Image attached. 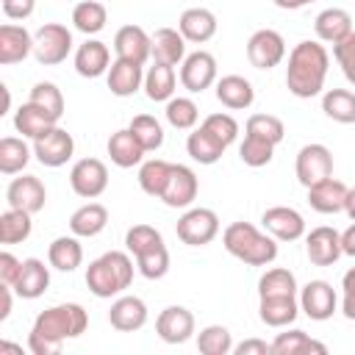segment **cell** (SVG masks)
<instances>
[{"mask_svg": "<svg viewBox=\"0 0 355 355\" xmlns=\"http://www.w3.org/2000/svg\"><path fill=\"white\" fill-rule=\"evenodd\" d=\"M89 327V313L78 302H61L44 308L28 336V349L33 355H58L67 338H78Z\"/></svg>", "mask_w": 355, "mask_h": 355, "instance_id": "1", "label": "cell"}, {"mask_svg": "<svg viewBox=\"0 0 355 355\" xmlns=\"http://www.w3.org/2000/svg\"><path fill=\"white\" fill-rule=\"evenodd\" d=\"M327 69H330V55H327L324 44L305 39V42L294 44V50L288 53L286 86H288V92L294 97L311 100V97L322 94Z\"/></svg>", "mask_w": 355, "mask_h": 355, "instance_id": "2", "label": "cell"}, {"mask_svg": "<svg viewBox=\"0 0 355 355\" xmlns=\"http://www.w3.org/2000/svg\"><path fill=\"white\" fill-rule=\"evenodd\" d=\"M130 280H133V258L122 250L103 252L86 269V286L100 300L119 297L130 286Z\"/></svg>", "mask_w": 355, "mask_h": 355, "instance_id": "3", "label": "cell"}, {"mask_svg": "<svg viewBox=\"0 0 355 355\" xmlns=\"http://www.w3.org/2000/svg\"><path fill=\"white\" fill-rule=\"evenodd\" d=\"M222 244H225V250L233 258L244 261L247 266H269L277 258V241H275V236L261 233L250 222H233V225H227L225 233H222Z\"/></svg>", "mask_w": 355, "mask_h": 355, "instance_id": "4", "label": "cell"}, {"mask_svg": "<svg viewBox=\"0 0 355 355\" xmlns=\"http://www.w3.org/2000/svg\"><path fill=\"white\" fill-rule=\"evenodd\" d=\"M72 50V31L61 22H44L33 33V55L42 67H55L67 61Z\"/></svg>", "mask_w": 355, "mask_h": 355, "instance_id": "5", "label": "cell"}, {"mask_svg": "<svg viewBox=\"0 0 355 355\" xmlns=\"http://www.w3.org/2000/svg\"><path fill=\"white\" fill-rule=\"evenodd\" d=\"M175 233L183 244L189 247H205L216 239L219 233V216L211 211V208H189L178 225H175Z\"/></svg>", "mask_w": 355, "mask_h": 355, "instance_id": "6", "label": "cell"}, {"mask_svg": "<svg viewBox=\"0 0 355 355\" xmlns=\"http://www.w3.org/2000/svg\"><path fill=\"white\" fill-rule=\"evenodd\" d=\"M75 153V139L72 133H67L64 128L53 125L47 133H42L39 139H33V155L42 166H64Z\"/></svg>", "mask_w": 355, "mask_h": 355, "instance_id": "7", "label": "cell"}, {"mask_svg": "<svg viewBox=\"0 0 355 355\" xmlns=\"http://www.w3.org/2000/svg\"><path fill=\"white\" fill-rule=\"evenodd\" d=\"M247 58L255 69H272L286 58V39L272 28H261L247 42Z\"/></svg>", "mask_w": 355, "mask_h": 355, "instance_id": "8", "label": "cell"}, {"mask_svg": "<svg viewBox=\"0 0 355 355\" xmlns=\"http://www.w3.org/2000/svg\"><path fill=\"white\" fill-rule=\"evenodd\" d=\"M69 186L78 197L94 200L108 189V169L100 158H80L69 172Z\"/></svg>", "mask_w": 355, "mask_h": 355, "instance_id": "9", "label": "cell"}, {"mask_svg": "<svg viewBox=\"0 0 355 355\" xmlns=\"http://www.w3.org/2000/svg\"><path fill=\"white\" fill-rule=\"evenodd\" d=\"M336 308H338V297H336V288L327 280H308L300 288V311L308 319L324 322L336 313Z\"/></svg>", "mask_w": 355, "mask_h": 355, "instance_id": "10", "label": "cell"}, {"mask_svg": "<svg viewBox=\"0 0 355 355\" xmlns=\"http://www.w3.org/2000/svg\"><path fill=\"white\" fill-rule=\"evenodd\" d=\"M297 180L308 189L324 178L333 175V153L324 147V144H305L300 153H297Z\"/></svg>", "mask_w": 355, "mask_h": 355, "instance_id": "11", "label": "cell"}, {"mask_svg": "<svg viewBox=\"0 0 355 355\" xmlns=\"http://www.w3.org/2000/svg\"><path fill=\"white\" fill-rule=\"evenodd\" d=\"M180 83L191 94H200L208 86H214L216 83V58L211 53H205V50L189 53L183 58V64H180Z\"/></svg>", "mask_w": 355, "mask_h": 355, "instance_id": "12", "label": "cell"}, {"mask_svg": "<svg viewBox=\"0 0 355 355\" xmlns=\"http://www.w3.org/2000/svg\"><path fill=\"white\" fill-rule=\"evenodd\" d=\"M197 191H200V180H197L194 169L186 164H172V172H169L161 200L169 208H189L197 200Z\"/></svg>", "mask_w": 355, "mask_h": 355, "instance_id": "13", "label": "cell"}, {"mask_svg": "<svg viewBox=\"0 0 355 355\" xmlns=\"http://www.w3.org/2000/svg\"><path fill=\"white\" fill-rule=\"evenodd\" d=\"M6 200H8V208L39 214L44 208V202H47V189L36 175H22V178H14L8 183Z\"/></svg>", "mask_w": 355, "mask_h": 355, "instance_id": "14", "label": "cell"}, {"mask_svg": "<svg viewBox=\"0 0 355 355\" xmlns=\"http://www.w3.org/2000/svg\"><path fill=\"white\" fill-rule=\"evenodd\" d=\"M155 333L166 344H186L194 336V313L183 305H169L158 313Z\"/></svg>", "mask_w": 355, "mask_h": 355, "instance_id": "15", "label": "cell"}, {"mask_svg": "<svg viewBox=\"0 0 355 355\" xmlns=\"http://www.w3.org/2000/svg\"><path fill=\"white\" fill-rule=\"evenodd\" d=\"M114 53L116 58L144 67V61L153 58V36L141 25H122L114 36Z\"/></svg>", "mask_w": 355, "mask_h": 355, "instance_id": "16", "label": "cell"}, {"mask_svg": "<svg viewBox=\"0 0 355 355\" xmlns=\"http://www.w3.org/2000/svg\"><path fill=\"white\" fill-rule=\"evenodd\" d=\"M305 252H308V261L313 266H333L344 252H341V233L336 227H313L305 239Z\"/></svg>", "mask_w": 355, "mask_h": 355, "instance_id": "17", "label": "cell"}, {"mask_svg": "<svg viewBox=\"0 0 355 355\" xmlns=\"http://www.w3.org/2000/svg\"><path fill=\"white\" fill-rule=\"evenodd\" d=\"M263 227L277 239V241H297L305 236V219L297 208H288V205H275V208H266L263 216H261Z\"/></svg>", "mask_w": 355, "mask_h": 355, "instance_id": "18", "label": "cell"}, {"mask_svg": "<svg viewBox=\"0 0 355 355\" xmlns=\"http://www.w3.org/2000/svg\"><path fill=\"white\" fill-rule=\"evenodd\" d=\"M108 322H111V327L119 330V333L141 330V327L147 324V305H144V300H139V297H133V294L116 297V300L111 302Z\"/></svg>", "mask_w": 355, "mask_h": 355, "instance_id": "19", "label": "cell"}, {"mask_svg": "<svg viewBox=\"0 0 355 355\" xmlns=\"http://www.w3.org/2000/svg\"><path fill=\"white\" fill-rule=\"evenodd\" d=\"M31 53H33V36L22 25H14V22L0 25V64L3 67L25 61Z\"/></svg>", "mask_w": 355, "mask_h": 355, "instance_id": "20", "label": "cell"}, {"mask_svg": "<svg viewBox=\"0 0 355 355\" xmlns=\"http://www.w3.org/2000/svg\"><path fill=\"white\" fill-rule=\"evenodd\" d=\"M347 191L349 189L330 175V178L308 186V205L319 214H338L347 205Z\"/></svg>", "mask_w": 355, "mask_h": 355, "instance_id": "21", "label": "cell"}, {"mask_svg": "<svg viewBox=\"0 0 355 355\" xmlns=\"http://www.w3.org/2000/svg\"><path fill=\"white\" fill-rule=\"evenodd\" d=\"M111 67V50L100 39H86L75 53V72L80 78H100Z\"/></svg>", "mask_w": 355, "mask_h": 355, "instance_id": "22", "label": "cell"}, {"mask_svg": "<svg viewBox=\"0 0 355 355\" xmlns=\"http://www.w3.org/2000/svg\"><path fill=\"white\" fill-rule=\"evenodd\" d=\"M50 286V269L44 266V261L39 258H25L22 261V272L17 277V283L11 286L17 297L22 300H39Z\"/></svg>", "mask_w": 355, "mask_h": 355, "instance_id": "23", "label": "cell"}, {"mask_svg": "<svg viewBox=\"0 0 355 355\" xmlns=\"http://www.w3.org/2000/svg\"><path fill=\"white\" fill-rule=\"evenodd\" d=\"M178 31L183 33V39L186 42H191V44H205L214 33H216V17H214V11H208V8H186L183 14H180V19H178Z\"/></svg>", "mask_w": 355, "mask_h": 355, "instance_id": "24", "label": "cell"}, {"mask_svg": "<svg viewBox=\"0 0 355 355\" xmlns=\"http://www.w3.org/2000/svg\"><path fill=\"white\" fill-rule=\"evenodd\" d=\"M225 150H227V144H225L219 136H214L205 125L194 128V130L189 133V139H186V153L191 155V161L205 164V166L216 164V161L225 155Z\"/></svg>", "mask_w": 355, "mask_h": 355, "instance_id": "25", "label": "cell"}, {"mask_svg": "<svg viewBox=\"0 0 355 355\" xmlns=\"http://www.w3.org/2000/svg\"><path fill=\"white\" fill-rule=\"evenodd\" d=\"M313 31H316L319 42L338 44L341 39H347L352 33V14L344 11V8H324V11L316 14Z\"/></svg>", "mask_w": 355, "mask_h": 355, "instance_id": "26", "label": "cell"}, {"mask_svg": "<svg viewBox=\"0 0 355 355\" xmlns=\"http://www.w3.org/2000/svg\"><path fill=\"white\" fill-rule=\"evenodd\" d=\"M141 86H144L141 64H133V61H125V58L111 61V67H108V89H111V94H116V97H130V94H136Z\"/></svg>", "mask_w": 355, "mask_h": 355, "instance_id": "27", "label": "cell"}, {"mask_svg": "<svg viewBox=\"0 0 355 355\" xmlns=\"http://www.w3.org/2000/svg\"><path fill=\"white\" fill-rule=\"evenodd\" d=\"M216 100L230 111H244L255 100V89L241 75H225L216 80Z\"/></svg>", "mask_w": 355, "mask_h": 355, "instance_id": "28", "label": "cell"}, {"mask_svg": "<svg viewBox=\"0 0 355 355\" xmlns=\"http://www.w3.org/2000/svg\"><path fill=\"white\" fill-rule=\"evenodd\" d=\"M186 58V39L178 28H158L153 33V61L178 67Z\"/></svg>", "mask_w": 355, "mask_h": 355, "instance_id": "29", "label": "cell"}, {"mask_svg": "<svg viewBox=\"0 0 355 355\" xmlns=\"http://www.w3.org/2000/svg\"><path fill=\"white\" fill-rule=\"evenodd\" d=\"M53 125H58V119L53 114H47L44 108H39L36 103H31V100L22 103L14 114V128H17V133H22V139H39Z\"/></svg>", "mask_w": 355, "mask_h": 355, "instance_id": "30", "label": "cell"}, {"mask_svg": "<svg viewBox=\"0 0 355 355\" xmlns=\"http://www.w3.org/2000/svg\"><path fill=\"white\" fill-rule=\"evenodd\" d=\"M258 316L269 327H288L300 316V300L297 297H261Z\"/></svg>", "mask_w": 355, "mask_h": 355, "instance_id": "31", "label": "cell"}, {"mask_svg": "<svg viewBox=\"0 0 355 355\" xmlns=\"http://www.w3.org/2000/svg\"><path fill=\"white\" fill-rule=\"evenodd\" d=\"M108 155L119 169H130L136 164H141L144 158V147L139 144V139L130 133V128H122L116 133H111L108 139Z\"/></svg>", "mask_w": 355, "mask_h": 355, "instance_id": "32", "label": "cell"}, {"mask_svg": "<svg viewBox=\"0 0 355 355\" xmlns=\"http://www.w3.org/2000/svg\"><path fill=\"white\" fill-rule=\"evenodd\" d=\"M105 225H108V208L100 202H86L69 216V230L78 239H92V236L103 233Z\"/></svg>", "mask_w": 355, "mask_h": 355, "instance_id": "33", "label": "cell"}, {"mask_svg": "<svg viewBox=\"0 0 355 355\" xmlns=\"http://www.w3.org/2000/svg\"><path fill=\"white\" fill-rule=\"evenodd\" d=\"M47 261L53 269L58 272H75L83 263V247L78 241V236H58L50 241L47 247Z\"/></svg>", "mask_w": 355, "mask_h": 355, "instance_id": "34", "label": "cell"}, {"mask_svg": "<svg viewBox=\"0 0 355 355\" xmlns=\"http://www.w3.org/2000/svg\"><path fill=\"white\" fill-rule=\"evenodd\" d=\"M175 67L169 64H158L153 61V67L144 72V94L153 100V103H166L175 97Z\"/></svg>", "mask_w": 355, "mask_h": 355, "instance_id": "35", "label": "cell"}, {"mask_svg": "<svg viewBox=\"0 0 355 355\" xmlns=\"http://www.w3.org/2000/svg\"><path fill=\"white\" fill-rule=\"evenodd\" d=\"M305 352L324 355L327 347L311 338L305 330H286V333H277V338L272 341V355H305Z\"/></svg>", "mask_w": 355, "mask_h": 355, "instance_id": "36", "label": "cell"}, {"mask_svg": "<svg viewBox=\"0 0 355 355\" xmlns=\"http://www.w3.org/2000/svg\"><path fill=\"white\" fill-rule=\"evenodd\" d=\"M322 111L333 122L352 125L355 122V92L349 89H330L322 94Z\"/></svg>", "mask_w": 355, "mask_h": 355, "instance_id": "37", "label": "cell"}, {"mask_svg": "<svg viewBox=\"0 0 355 355\" xmlns=\"http://www.w3.org/2000/svg\"><path fill=\"white\" fill-rule=\"evenodd\" d=\"M33 214L28 211H19V208H8L0 214V244H22L31 230H33V222H31Z\"/></svg>", "mask_w": 355, "mask_h": 355, "instance_id": "38", "label": "cell"}, {"mask_svg": "<svg viewBox=\"0 0 355 355\" xmlns=\"http://www.w3.org/2000/svg\"><path fill=\"white\" fill-rule=\"evenodd\" d=\"M297 277L294 272L283 269V266H275V269H266L258 280V297H297Z\"/></svg>", "mask_w": 355, "mask_h": 355, "instance_id": "39", "label": "cell"}, {"mask_svg": "<svg viewBox=\"0 0 355 355\" xmlns=\"http://www.w3.org/2000/svg\"><path fill=\"white\" fill-rule=\"evenodd\" d=\"M105 22H108V11H105V6L97 3V0H83V3H78V6L72 8V25H75L80 33H86V36L100 33V31L105 28Z\"/></svg>", "mask_w": 355, "mask_h": 355, "instance_id": "40", "label": "cell"}, {"mask_svg": "<svg viewBox=\"0 0 355 355\" xmlns=\"http://www.w3.org/2000/svg\"><path fill=\"white\" fill-rule=\"evenodd\" d=\"M169 172H172V164L164 161V158H150V161H144V164L139 166V186H141V191L161 200V194H164V189H166V180H169Z\"/></svg>", "mask_w": 355, "mask_h": 355, "instance_id": "41", "label": "cell"}, {"mask_svg": "<svg viewBox=\"0 0 355 355\" xmlns=\"http://www.w3.org/2000/svg\"><path fill=\"white\" fill-rule=\"evenodd\" d=\"M31 161V147L25 144V139L17 136H6L0 139V172L3 175H19Z\"/></svg>", "mask_w": 355, "mask_h": 355, "instance_id": "42", "label": "cell"}, {"mask_svg": "<svg viewBox=\"0 0 355 355\" xmlns=\"http://www.w3.org/2000/svg\"><path fill=\"white\" fill-rule=\"evenodd\" d=\"M128 128H130V133L139 139V144L144 147V153H155V150L164 144V128H161V122H158L155 116H150V114H136Z\"/></svg>", "mask_w": 355, "mask_h": 355, "instance_id": "43", "label": "cell"}, {"mask_svg": "<svg viewBox=\"0 0 355 355\" xmlns=\"http://www.w3.org/2000/svg\"><path fill=\"white\" fill-rule=\"evenodd\" d=\"M166 122L178 130H194L197 119H200V108L191 97H172L166 100Z\"/></svg>", "mask_w": 355, "mask_h": 355, "instance_id": "44", "label": "cell"}, {"mask_svg": "<svg viewBox=\"0 0 355 355\" xmlns=\"http://www.w3.org/2000/svg\"><path fill=\"white\" fill-rule=\"evenodd\" d=\"M136 269L147 280H161L169 272V250H166V244L161 241V244L144 250L141 255H136Z\"/></svg>", "mask_w": 355, "mask_h": 355, "instance_id": "45", "label": "cell"}, {"mask_svg": "<svg viewBox=\"0 0 355 355\" xmlns=\"http://www.w3.org/2000/svg\"><path fill=\"white\" fill-rule=\"evenodd\" d=\"M197 349L202 355H227L233 352V336L225 324H208L197 336Z\"/></svg>", "mask_w": 355, "mask_h": 355, "instance_id": "46", "label": "cell"}, {"mask_svg": "<svg viewBox=\"0 0 355 355\" xmlns=\"http://www.w3.org/2000/svg\"><path fill=\"white\" fill-rule=\"evenodd\" d=\"M244 133H247V136H258V139H263V141H269V144H280L283 136H286V128H283V122H280L277 116H272V114H252V116L247 119V125H244Z\"/></svg>", "mask_w": 355, "mask_h": 355, "instance_id": "47", "label": "cell"}, {"mask_svg": "<svg viewBox=\"0 0 355 355\" xmlns=\"http://www.w3.org/2000/svg\"><path fill=\"white\" fill-rule=\"evenodd\" d=\"M28 100L36 103L39 108H44L47 114H53L55 119L64 116V94H61V89H58L55 83H50V80H39V83L31 89V97H28Z\"/></svg>", "mask_w": 355, "mask_h": 355, "instance_id": "48", "label": "cell"}, {"mask_svg": "<svg viewBox=\"0 0 355 355\" xmlns=\"http://www.w3.org/2000/svg\"><path fill=\"white\" fill-rule=\"evenodd\" d=\"M239 155H241V161H244L247 166L258 169V166H266V164L272 161L275 144H269V141H263V139H258V136H247V133H244V141H241V147H239Z\"/></svg>", "mask_w": 355, "mask_h": 355, "instance_id": "49", "label": "cell"}, {"mask_svg": "<svg viewBox=\"0 0 355 355\" xmlns=\"http://www.w3.org/2000/svg\"><path fill=\"white\" fill-rule=\"evenodd\" d=\"M161 241H164V239H161V233H158L153 225H133V227L125 233V247H128V252H130L133 258L141 255L144 250L161 244Z\"/></svg>", "mask_w": 355, "mask_h": 355, "instance_id": "50", "label": "cell"}, {"mask_svg": "<svg viewBox=\"0 0 355 355\" xmlns=\"http://www.w3.org/2000/svg\"><path fill=\"white\" fill-rule=\"evenodd\" d=\"M202 125L214 133V136H219L227 147L239 139V122L230 116V114H222V111H216V114H208L205 119H202Z\"/></svg>", "mask_w": 355, "mask_h": 355, "instance_id": "51", "label": "cell"}, {"mask_svg": "<svg viewBox=\"0 0 355 355\" xmlns=\"http://www.w3.org/2000/svg\"><path fill=\"white\" fill-rule=\"evenodd\" d=\"M333 55H336V61H338L344 78L355 86V31H352L347 39H341L338 44H333Z\"/></svg>", "mask_w": 355, "mask_h": 355, "instance_id": "52", "label": "cell"}, {"mask_svg": "<svg viewBox=\"0 0 355 355\" xmlns=\"http://www.w3.org/2000/svg\"><path fill=\"white\" fill-rule=\"evenodd\" d=\"M19 272H22V261L17 255H11V252H0V283L14 286Z\"/></svg>", "mask_w": 355, "mask_h": 355, "instance_id": "53", "label": "cell"}, {"mask_svg": "<svg viewBox=\"0 0 355 355\" xmlns=\"http://www.w3.org/2000/svg\"><path fill=\"white\" fill-rule=\"evenodd\" d=\"M36 8V0H3V14L8 19H28Z\"/></svg>", "mask_w": 355, "mask_h": 355, "instance_id": "54", "label": "cell"}, {"mask_svg": "<svg viewBox=\"0 0 355 355\" xmlns=\"http://www.w3.org/2000/svg\"><path fill=\"white\" fill-rule=\"evenodd\" d=\"M236 355H272V344L261 341V338H247L241 344H233Z\"/></svg>", "mask_w": 355, "mask_h": 355, "instance_id": "55", "label": "cell"}, {"mask_svg": "<svg viewBox=\"0 0 355 355\" xmlns=\"http://www.w3.org/2000/svg\"><path fill=\"white\" fill-rule=\"evenodd\" d=\"M11 291H14L11 286L0 283V322H6L11 313Z\"/></svg>", "mask_w": 355, "mask_h": 355, "instance_id": "56", "label": "cell"}, {"mask_svg": "<svg viewBox=\"0 0 355 355\" xmlns=\"http://www.w3.org/2000/svg\"><path fill=\"white\" fill-rule=\"evenodd\" d=\"M341 252L349 255V258H355V222L341 233Z\"/></svg>", "mask_w": 355, "mask_h": 355, "instance_id": "57", "label": "cell"}, {"mask_svg": "<svg viewBox=\"0 0 355 355\" xmlns=\"http://www.w3.org/2000/svg\"><path fill=\"white\" fill-rule=\"evenodd\" d=\"M341 288H344V297H349V300H355V266L344 275V280H341Z\"/></svg>", "mask_w": 355, "mask_h": 355, "instance_id": "58", "label": "cell"}, {"mask_svg": "<svg viewBox=\"0 0 355 355\" xmlns=\"http://www.w3.org/2000/svg\"><path fill=\"white\" fill-rule=\"evenodd\" d=\"M277 8H286V11H297V8H305V6H311V3H316V0H272Z\"/></svg>", "mask_w": 355, "mask_h": 355, "instance_id": "59", "label": "cell"}, {"mask_svg": "<svg viewBox=\"0 0 355 355\" xmlns=\"http://www.w3.org/2000/svg\"><path fill=\"white\" fill-rule=\"evenodd\" d=\"M344 211H347V216L355 222V186L347 191V205H344Z\"/></svg>", "mask_w": 355, "mask_h": 355, "instance_id": "60", "label": "cell"}, {"mask_svg": "<svg viewBox=\"0 0 355 355\" xmlns=\"http://www.w3.org/2000/svg\"><path fill=\"white\" fill-rule=\"evenodd\" d=\"M0 352H19V355H22V347H19V344H8V341H0Z\"/></svg>", "mask_w": 355, "mask_h": 355, "instance_id": "61", "label": "cell"}]
</instances>
